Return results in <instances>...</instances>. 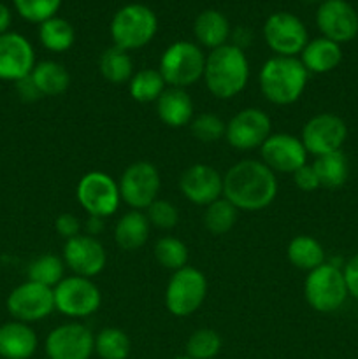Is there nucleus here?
Returning a JSON list of instances; mask_svg holds the SVG:
<instances>
[{
    "mask_svg": "<svg viewBox=\"0 0 358 359\" xmlns=\"http://www.w3.org/2000/svg\"><path fill=\"white\" fill-rule=\"evenodd\" d=\"M276 172L260 160H242L223 175V196L237 210L258 212L277 196Z\"/></svg>",
    "mask_w": 358,
    "mask_h": 359,
    "instance_id": "nucleus-1",
    "label": "nucleus"
},
{
    "mask_svg": "<svg viewBox=\"0 0 358 359\" xmlns=\"http://www.w3.org/2000/svg\"><path fill=\"white\" fill-rule=\"evenodd\" d=\"M204 83L211 95L220 100L237 97L249 81V60L244 49L225 44L206 56Z\"/></svg>",
    "mask_w": 358,
    "mask_h": 359,
    "instance_id": "nucleus-2",
    "label": "nucleus"
},
{
    "mask_svg": "<svg viewBox=\"0 0 358 359\" xmlns=\"http://www.w3.org/2000/svg\"><path fill=\"white\" fill-rule=\"evenodd\" d=\"M309 72L297 56H272L258 74L260 91L274 105H291L307 86Z\"/></svg>",
    "mask_w": 358,
    "mask_h": 359,
    "instance_id": "nucleus-3",
    "label": "nucleus"
},
{
    "mask_svg": "<svg viewBox=\"0 0 358 359\" xmlns=\"http://www.w3.org/2000/svg\"><path fill=\"white\" fill-rule=\"evenodd\" d=\"M158 30V18L144 4H126L119 7L109 25L111 39L119 49L133 51L150 44Z\"/></svg>",
    "mask_w": 358,
    "mask_h": 359,
    "instance_id": "nucleus-4",
    "label": "nucleus"
},
{
    "mask_svg": "<svg viewBox=\"0 0 358 359\" xmlns=\"http://www.w3.org/2000/svg\"><path fill=\"white\" fill-rule=\"evenodd\" d=\"M204 69H206V55L199 44L190 41L172 42L161 53L158 63V70L165 84L183 90L199 83L204 77Z\"/></svg>",
    "mask_w": 358,
    "mask_h": 359,
    "instance_id": "nucleus-5",
    "label": "nucleus"
},
{
    "mask_svg": "<svg viewBox=\"0 0 358 359\" xmlns=\"http://www.w3.org/2000/svg\"><path fill=\"white\" fill-rule=\"evenodd\" d=\"M347 294L343 269L333 263H323L318 269L307 272L304 283V298L309 307L321 314L339 311Z\"/></svg>",
    "mask_w": 358,
    "mask_h": 359,
    "instance_id": "nucleus-6",
    "label": "nucleus"
},
{
    "mask_svg": "<svg viewBox=\"0 0 358 359\" xmlns=\"http://www.w3.org/2000/svg\"><path fill=\"white\" fill-rule=\"evenodd\" d=\"M207 298V279L199 269L188 266L172 273L165 287V307L175 318L195 314Z\"/></svg>",
    "mask_w": 358,
    "mask_h": 359,
    "instance_id": "nucleus-7",
    "label": "nucleus"
},
{
    "mask_svg": "<svg viewBox=\"0 0 358 359\" xmlns=\"http://www.w3.org/2000/svg\"><path fill=\"white\" fill-rule=\"evenodd\" d=\"M76 198L88 216L102 219L112 216L121 203L118 181L100 170L88 172L79 179Z\"/></svg>",
    "mask_w": 358,
    "mask_h": 359,
    "instance_id": "nucleus-8",
    "label": "nucleus"
},
{
    "mask_svg": "<svg viewBox=\"0 0 358 359\" xmlns=\"http://www.w3.org/2000/svg\"><path fill=\"white\" fill-rule=\"evenodd\" d=\"M55 311L70 319L90 318L100 309L102 294L97 284L81 276H69L53 290Z\"/></svg>",
    "mask_w": 358,
    "mask_h": 359,
    "instance_id": "nucleus-9",
    "label": "nucleus"
},
{
    "mask_svg": "<svg viewBox=\"0 0 358 359\" xmlns=\"http://www.w3.org/2000/svg\"><path fill=\"white\" fill-rule=\"evenodd\" d=\"M119 196L132 210H146L161 188L160 172L151 161H133L123 170L118 181Z\"/></svg>",
    "mask_w": 358,
    "mask_h": 359,
    "instance_id": "nucleus-10",
    "label": "nucleus"
},
{
    "mask_svg": "<svg viewBox=\"0 0 358 359\" xmlns=\"http://www.w3.org/2000/svg\"><path fill=\"white\" fill-rule=\"evenodd\" d=\"M263 39L276 56H298L309 42V34L300 18L277 11L263 23Z\"/></svg>",
    "mask_w": 358,
    "mask_h": 359,
    "instance_id": "nucleus-11",
    "label": "nucleus"
},
{
    "mask_svg": "<svg viewBox=\"0 0 358 359\" xmlns=\"http://www.w3.org/2000/svg\"><path fill=\"white\" fill-rule=\"evenodd\" d=\"M7 312L14 321L39 323L53 314L55 311V293L51 287L25 280L14 287L7 297Z\"/></svg>",
    "mask_w": 358,
    "mask_h": 359,
    "instance_id": "nucleus-12",
    "label": "nucleus"
},
{
    "mask_svg": "<svg viewBox=\"0 0 358 359\" xmlns=\"http://www.w3.org/2000/svg\"><path fill=\"white\" fill-rule=\"evenodd\" d=\"M347 139V126L343 118L332 112H321L307 119L302 128L300 140L307 154L323 156L343 149Z\"/></svg>",
    "mask_w": 358,
    "mask_h": 359,
    "instance_id": "nucleus-13",
    "label": "nucleus"
},
{
    "mask_svg": "<svg viewBox=\"0 0 358 359\" xmlns=\"http://www.w3.org/2000/svg\"><path fill=\"white\" fill-rule=\"evenodd\" d=\"M270 128L272 123L265 111L258 107H248L239 111L227 123L225 139L228 146L237 151L260 149L262 144L269 139Z\"/></svg>",
    "mask_w": 358,
    "mask_h": 359,
    "instance_id": "nucleus-14",
    "label": "nucleus"
},
{
    "mask_svg": "<svg viewBox=\"0 0 358 359\" xmlns=\"http://www.w3.org/2000/svg\"><path fill=\"white\" fill-rule=\"evenodd\" d=\"M44 349L48 359H90L95 353V335L81 323H67L48 333Z\"/></svg>",
    "mask_w": 358,
    "mask_h": 359,
    "instance_id": "nucleus-15",
    "label": "nucleus"
},
{
    "mask_svg": "<svg viewBox=\"0 0 358 359\" xmlns=\"http://www.w3.org/2000/svg\"><path fill=\"white\" fill-rule=\"evenodd\" d=\"M316 25L321 37L344 44L358 35V13L347 0H323L316 11Z\"/></svg>",
    "mask_w": 358,
    "mask_h": 359,
    "instance_id": "nucleus-16",
    "label": "nucleus"
},
{
    "mask_svg": "<svg viewBox=\"0 0 358 359\" xmlns=\"http://www.w3.org/2000/svg\"><path fill=\"white\" fill-rule=\"evenodd\" d=\"M63 262L74 276L93 279L107 265V251L98 238L81 233L65 241L63 245Z\"/></svg>",
    "mask_w": 358,
    "mask_h": 359,
    "instance_id": "nucleus-17",
    "label": "nucleus"
},
{
    "mask_svg": "<svg viewBox=\"0 0 358 359\" xmlns=\"http://www.w3.org/2000/svg\"><path fill=\"white\" fill-rule=\"evenodd\" d=\"M260 156L276 174H293L307 163V151L300 137L290 133H270L260 147Z\"/></svg>",
    "mask_w": 358,
    "mask_h": 359,
    "instance_id": "nucleus-18",
    "label": "nucleus"
},
{
    "mask_svg": "<svg viewBox=\"0 0 358 359\" xmlns=\"http://www.w3.org/2000/svg\"><path fill=\"white\" fill-rule=\"evenodd\" d=\"M35 67V51L32 42L18 32L0 35V81L25 79Z\"/></svg>",
    "mask_w": 358,
    "mask_h": 359,
    "instance_id": "nucleus-19",
    "label": "nucleus"
},
{
    "mask_svg": "<svg viewBox=\"0 0 358 359\" xmlns=\"http://www.w3.org/2000/svg\"><path fill=\"white\" fill-rule=\"evenodd\" d=\"M179 189L188 202L207 207L223 196V177L211 165L195 163L181 174Z\"/></svg>",
    "mask_w": 358,
    "mask_h": 359,
    "instance_id": "nucleus-20",
    "label": "nucleus"
},
{
    "mask_svg": "<svg viewBox=\"0 0 358 359\" xmlns=\"http://www.w3.org/2000/svg\"><path fill=\"white\" fill-rule=\"evenodd\" d=\"M37 347V333L27 323L9 321L0 326V358L2 359H30Z\"/></svg>",
    "mask_w": 358,
    "mask_h": 359,
    "instance_id": "nucleus-21",
    "label": "nucleus"
},
{
    "mask_svg": "<svg viewBox=\"0 0 358 359\" xmlns=\"http://www.w3.org/2000/svg\"><path fill=\"white\" fill-rule=\"evenodd\" d=\"M157 114L168 128H183L195 118V105L188 91L167 86L157 100Z\"/></svg>",
    "mask_w": 358,
    "mask_h": 359,
    "instance_id": "nucleus-22",
    "label": "nucleus"
},
{
    "mask_svg": "<svg viewBox=\"0 0 358 359\" xmlns=\"http://www.w3.org/2000/svg\"><path fill=\"white\" fill-rule=\"evenodd\" d=\"M298 60L309 74H329L343 62V49L330 39L316 37L305 44Z\"/></svg>",
    "mask_w": 358,
    "mask_h": 359,
    "instance_id": "nucleus-23",
    "label": "nucleus"
},
{
    "mask_svg": "<svg viewBox=\"0 0 358 359\" xmlns=\"http://www.w3.org/2000/svg\"><path fill=\"white\" fill-rule=\"evenodd\" d=\"M193 34H195L199 46L213 51V49L228 44L232 28L228 18L221 11L206 9L193 21Z\"/></svg>",
    "mask_w": 358,
    "mask_h": 359,
    "instance_id": "nucleus-24",
    "label": "nucleus"
},
{
    "mask_svg": "<svg viewBox=\"0 0 358 359\" xmlns=\"http://www.w3.org/2000/svg\"><path fill=\"white\" fill-rule=\"evenodd\" d=\"M151 224L146 212L142 210H128L118 219L114 226L116 245L123 251H137L150 238Z\"/></svg>",
    "mask_w": 358,
    "mask_h": 359,
    "instance_id": "nucleus-25",
    "label": "nucleus"
},
{
    "mask_svg": "<svg viewBox=\"0 0 358 359\" xmlns=\"http://www.w3.org/2000/svg\"><path fill=\"white\" fill-rule=\"evenodd\" d=\"M30 79L41 97H58L69 90L70 74L62 63L55 60H44V62L35 63Z\"/></svg>",
    "mask_w": 358,
    "mask_h": 359,
    "instance_id": "nucleus-26",
    "label": "nucleus"
},
{
    "mask_svg": "<svg viewBox=\"0 0 358 359\" xmlns=\"http://www.w3.org/2000/svg\"><path fill=\"white\" fill-rule=\"evenodd\" d=\"M286 258L295 269L311 272L325 263L326 256L318 238L311 237V235H297L288 244Z\"/></svg>",
    "mask_w": 358,
    "mask_h": 359,
    "instance_id": "nucleus-27",
    "label": "nucleus"
},
{
    "mask_svg": "<svg viewBox=\"0 0 358 359\" xmlns=\"http://www.w3.org/2000/svg\"><path fill=\"white\" fill-rule=\"evenodd\" d=\"M39 41L48 51L65 53L76 42V30L65 18L53 16L39 25Z\"/></svg>",
    "mask_w": 358,
    "mask_h": 359,
    "instance_id": "nucleus-28",
    "label": "nucleus"
},
{
    "mask_svg": "<svg viewBox=\"0 0 358 359\" xmlns=\"http://www.w3.org/2000/svg\"><path fill=\"white\" fill-rule=\"evenodd\" d=\"M98 70H100V76L111 84L128 83L135 74L132 56L128 55V51L116 48V46H111L102 53L100 60H98Z\"/></svg>",
    "mask_w": 358,
    "mask_h": 359,
    "instance_id": "nucleus-29",
    "label": "nucleus"
},
{
    "mask_svg": "<svg viewBox=\"0 0 358 359\" xmlns=\"http://www.w3.org/2000/svg\"><path fill=\"white\" fill-rule=\"evenodd\" d=\"M312 167L318 174L321 188H340L347 181V175H350V165H347V158L343 153V149L336 151V153L323 154V156H316Z\"/></svg>",
    "mask_w": 358,
    "mask_h": 359,
    "instance_id": "nucleus-30",
    "label": "nucleus"
},
{
    "mask_svg": "<svg viewBox=\"0 0 358 359\" xmlns=\"http://www.w3.org/2000/svg\"><path fill=\"white\" fill-rule=\"evenodd\" d=\"M167 84L158 69L137 70L128 81V93L139 104H151L160 98Z\"/></svg>",
    "mask_w": 358,
    "mask_h": 359,
    "instance_id": "nucleus-31",
    "label": "nucleus"
},
{
    "mask_svg": "<svg viewBox=\"0 0 358 359\" xmlns=\"http://www.w3.org/2000/svg\"><path fill=\"white\" fill-rule=\"evenodd\" d=\"M65 262L56 255H41L28 265L27 276L32 283L55 290L65 279Z\"/></svg>",
    "mask_w": 358,
    "mask_h": 359,
    "instance_id": "nucleus-32",
    "label": "nucleus"
},
{
    "mask_svg": "<svg viewBox=\"0 0 358 359\" xmlns=\"http://www.w3.org/2000/svg\"><path fill=\"white\" fill-rule=\"evenodd\" d=\"M239 210L228 202L225 196L218 198L216 202L209 203L204 210V226L213 235H225L237 223Z\"/></svg>",
    "mask_w": 358,
    "mask_h": 359,
    "instance_id": "nucleus-33",
    "label": "nucleus"
},
{
    "mask_svg": "<svg viewBox=\"0 0 358 359\" xmlns=\"http://www.w3.org/2000/svg\"><path fill=\"white\" fill-rule=\"evenodd\" d=\"M130 349L128 335L119 328H104L95 337V353L100 359H126Z\"/></svg>",
    "mask_w": 358,
    "mask_h": 359,
    "instance_id": "nucleus-34",
    "label": "nucleus"
},
{
    "mask_svg": "<svg viewBox=\"0 0 358 359\" xmlns=\"http://www.w3.org/2000/svg\"><path fill=\"white\" fill-rule=\"evenodd\" d=\"M153 255L164 269L178 272L188 265L190 252L183 241L175 237H160L153 245Z\"/></svg>",
    "mask_w": 358,
    "mask_h": 359,
    "instance_id": "nucleus-35",
    "label": "nucleus"
},
{
    "mask_svg": "<svg viewBox=\"0 0 358 359\" xmlns=\"http://www.w3.org/2000/svg\"><path fill=\"white\" fill-rule=\"evenodd\" d=\"M223 347V340L216 330L200 328L186 340V356L192 359H214Z\"/></svg>",
    "mask_w": 358,
    "mask_h": 359,
    "instance_id": "nucleus-36",
    "label": "nucleus"
},
{
    "mask_svg": "<svg viewBox=\"0 0 358 359\" xmlns=\"http://www.w3.org/2000/svg\"><path fill=\"white\" fill-rule=\"evenodd\" d=\"M188 126L192 130V135L204 144L218 142L221 137H225V130H227V123L213 112L195 116Z\"/></svg>",
    "mask_w": 358,
    "mask_h": 359,
    "instance_id": "nucleus-37",
    "label": "nucleus"
},
{
    "mask_svg": "<svg viewBox=\"0 0 358 359\" xmlns=\"http://www.w3.org/2000/svg\"><path fill=\"white\" fill-rule=\"evenodd\" d=\"M14 9L28 23H44L49 18L56 16L62 0H13Z\"/></svg>",
    "mask_w": 358,
    "mask_h": 359,
    "instance_id": "nucleus-38",
    "label": "nucleus"
},
{
    "mask_svg": "<svg viewBox=\"0 0 358 359\" xmlns=\"http://www.w3.org/2000/svg\"><path fill=\"white\" fill-rule=\"evenodd\" d=\"M147 221L151 226L160 228V230H172L179 223V210L168 200H154L146 209Z\"/></svg>",
    "mask_w": 358,
    "mask_h": 359,
    "instance_id": "nucleus-39",
    "label": "nucleus"
},
{
    "mask_svg": "<svg viewBox=\"0 0 358 359\" xmlns=\"http://www.w3.org/2000/svg\"><path fill=\"white\" fill-rule=\"evenodd\" d=\"M291 175H293L295 186H297L300 191L311 193V191H316L318 188H321V184H319L318 174H316V170H314V167H312V165L305 163L304 167H300L298 170H295Z\"/></svg>",
    "mask_w": 358,
    "mask_h": 359,
    "instance_id": "nucleus-40",
    "label": "nucleus"
},
{
    "mask_svg": "<svg viewBox=\"0 0 358 359\" xmlns=\"http://www.w3.org/2000/svg\"><path fill=\"white\" fill-rule=\"evenodd\" d=\"M81 226H83V224H81L79 217L74 216V214L70 212L60 214L55 221L56 233H58L62 238H65V241L81 235Z\"/></svg>",
    "mask_w": 358,
    "mask_h": 359,
    "instance_id": "nucleus-41",
    "label": "nucleus"
},
{
    "mask_svg": "<svg viewBox=\"0 0 358 359\" xmlns=\"http://www.w3.org/2000/svg\"><path fill=\"white\" fill-rule=\"evenodd\" d=\"M344 280H346L347 294L358 300V255L347 259L343 266Z\"/></svg>",
    "mask_w": 358,
    "mask_h": 359,
    "instance_id": "nucleus-42",
    "label": "nucleus"
},
{
    "mask_svg": "<svg viewBox=\"0 0 358 359\" xmlns=\"http://www.w3.org/2000/svg\"><path fill=\"white\" fill-rule=\"evenodd\" d=\"M16 91H18V95H20V98L23 102H35L37 98H41V93H39L37 88L34 86L30 76L25 77V79H21V81H18Z\"/></svg>",
    "mask_w": 358,
    "mask_h": 359,
    "instance_id": "nucleus-43",
    "label": "nucleus"
},
{
    "mask_svg": "<svg viewBox=\"0 0 358 359\" xmlns=\"http://www.w3.org/2000/svg\"><path fill=\"white\" fill-rule=\"evenodd\" d=\"M84 228H86V235H90V237L97 238L98 235H100L102 231H104V228H105L104 219H102V217L88 216L86 223H84Z\"/></svg>",
    "mask_w": 358,
    "mask_h": 359,
    "instance_id": "nucleus-44",
    "label": "nucleus"
},
{
    "mask_svg": "<svg viewBox=\"0 0 358 359\" xmlns=\"http://www.w3.org/2000/svg\"><path fill=\"white\" fill-rule=\"evenodd\" d=\"M11 21H13V14H11V9L6 6V4L0 2V35L7 34L11 27Z\"/></svg>",
    "mask_w": 358,
    "mask_h": 359,
    "instance_id": "nucleus-45",
    "label": "nucleus"
},
{
    "mask_svg": "<svg viewBox=\"0 0 358 359\" xmlns=\"http://www.w3.org/2000/svg\"><path fill=\"white\" fill-rule=\"evenodd\" d=\"M302 2H307V4H321L323 0H302Z\"/></svg>",
    "mask_w": 358,
    "mask_h": 359,
    "instance_id": "nucleus-46",
    "label": "nucleus"
},
{
    "mask_svg": "<svg viewBox=\"0 0 358 359\" xmlns=\"http://www.w3.org/2000/svg\"><path fill=\"white\" fill-rule=\"evenodd\" d=\"M174 359H192V358H188V356H179V358H174Z\"/></svg>",
    "mask_w": 358,
    "mask_h": 359,
    "instance_id": "nucleus-47",
    "label": "nucleus"
}]
</instances>
